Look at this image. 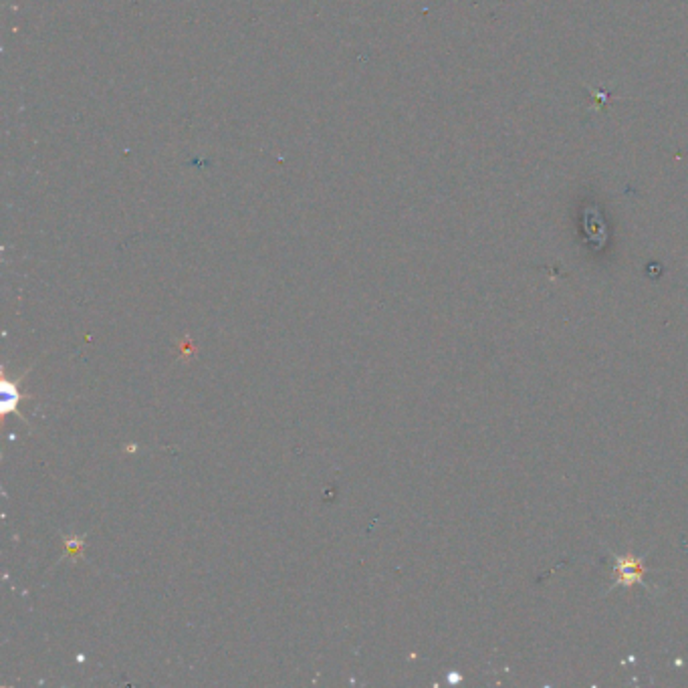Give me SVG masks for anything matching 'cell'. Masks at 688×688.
Segmentation results:
<instances>
[{"label":"cell","mask_w":688,"mask_h":688,"mask_svg":"<svg viewBox=\"0 0 688 688\" xmlns=\"http://www.w3.org/2000/svg\"><path fill=\"white\" fill-rule=\"evenodd\" d=\"M642 573H644V567L638 559H628V557H620L618 559V569H616V576H618V582L624 583V585H630V583L640 582L642 580Z\"/></svg>","instance_id":"obj_1"}]
</instances>
